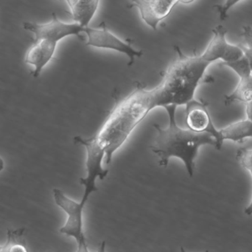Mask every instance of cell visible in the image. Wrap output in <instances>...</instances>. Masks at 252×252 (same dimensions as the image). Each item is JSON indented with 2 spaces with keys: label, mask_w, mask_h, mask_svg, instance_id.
Masks as SVG:
<instances>
[{
  "label": "cell",
  "mask_w": 252,
  "mask_h": 252,
  "mask_svg": "<svg viewBox=\"0 0 252 252\" xmlns=\"http://www.w3.org/2000/svg\"><path fill=\"white\" fill-rule=\"evenodd\" d=\"M158 108L155 88L148 90L136 83L134 89L124 99L116 102L101 127L93 137L75 136L74 142L87 150V176L80 179L84 186L83 198L89 199L97 190L96 179L104 180L109 170L103 167L112 162L114 154L125 144L134 129L146 118L152 109Z\"/></svg>",
  "instance_id": "1"
},
{
  "label": "cell",
  "mask_w": 252,
  "mask_h": 252,
  "mask_svg": "<svg viewBox=\"0 0 252 252\" xmlns=\"http://www.w3.org/2000/svg\"><path fill=\"white\" fill-rule=\"evenodd\" d=\"M176 58L163 72L161 82L155 87L158 108L186 105L193 100L206 71L213 62L201 53L188 56L175 46Z\"/></svg>",
  "instance_id": "2"
},
{
  "label": "cell",
  "mask_w": 252,
  "mask_h": 252,
  "mask_svg": "<svg viewBox=\"0 0 252 252\" xmlns=\"http://www.w3.org/2000/svg\"><path fill=\"white\" fill-rule=\"evenodd\" d=\"M176 108L175 106L164 108L168 113L169 125L164 129L154 124L157 136L151 149L159 158L160 166L166 167L173 157L179 158L185 164L189 177H192L200 147L204 145L216 147V141L209 133H196L179 127L176 120Z\"/></svg>",
  "instance_id": "3"
},
{
  "label": "cell",
  "mask_w": 252,
  "mask_h": 252,
  "mask_svg": "<svg viewBox=\"0 0 252 252\" xmlns=\"http://www.w3.org/2000/svg\"><path fill=\"white\" fill-rule=\"evenodd\" d=\"M84 28L76 22H63L56 13L47 23L24 22V29L32 33L34 36L33 44L28 49L25 58V62L33 67L31 75L34 78L39 76L43 69L53 60L59 41L72 36L81 38Z\"/></svg>",
  "instance_id": "4"
},
{
  "label": "cell",
  "mask_w": 252,
  "mask_h": 252,
  "mask_svg": "<svg viewBox=\"0 0 252 252\" xmlns=\"http://www.w3.org/2000/svg\"><path fill=\"white\" fill-rule=\"evenodd\" d=\"M80 39L85 42L86 46L113 50L126 55L129 59L128 66L133 65L136 58L143 56L142 50H136L131 41L121 39L108 29L104 22H102L95 28L85 27Z\"/></svg>",
  "instance_id": "5"
},
{
  "label": "cell",
  "mask_w": 252,
  "mask_h": 252,
  "mask_svg": "<svg viewBox=\"0 0 252 252\" xmlns=\"http://www.w3.org/2000/svg\"><path fill=\"white\" fill-rule=\"evenodd\" d=\"M55 203L67 215L66 223L60 229V232L73 238L78 246V251L88 252L87 239L83 226V214L86 205L68 198L62 190L53 189Z\"/></svg>",
  "instance_id": "6"
},
{
  "label": "cell",
  "mask_w": 252,
  "mask_h": 252,
  "mask_svg": "<svg viewBox=\"0 0 252 252\" xmlns=\"http://www.w3.org/2000/svg\"><path fill=\"white\" fill-rule=\"evenodd\" d=\"M185 106L186 123L188 129L196 133H207L212 135L216 141V149L220 150L223 143L220 140L219 130L215 127L207 109L208 105L203 101H197L194 99Z\"/></svg>",
  "instance_id": "7"
},
{
  "label": "cell",
  "mask_w": 252,
  "mask_h": 252,
  "mask_svg": "<svg viewBox=\"0 0 252 252\" xmlns=\"http://www.w3.org/2000/svg\"><path fill=\"white\" fill-rule=\"evenodd\" d=\"M129 7L139 10L141 19L149 28L157 31L160 22L168 17L177 0H130Z\"/></svg>",
  "instance_id": "8"
},
{
  "label": "cell",
  "mask_w": 252,
  "mask_h": 252,
  "mask_svg": "<svg viewBox=\"0 0 252 252\" xmlns=\"http://www.w3.org/2000/svg\"><path fill=\"white\" fill-rule=\"evenodd\" d=\"M74 22L82 27L90 26L98 8L100 0H66Z\"/></svg>",
  "instance_id": "9"
},
{
  "label": "cell",
  "mask_w": 252,
  "mask_h": 252,
  "mask_svg": "<svg viewBox=\"0 0 252 252\" xmlns=\"http://www.w3.org/2000/svg\"><path fill=\"white\" fill-rule=\"evenodd\" d=\"M212 32L213 37L203 53L213 63L218 60H224L231 44L226 41L227 30L223 25H218Z\"/></svg>",
  "instance_id": "10"
},
{
  "label": "cell",
  "mask_w": 252,
  "mask_h": 252,
  "mask_svg": "<svg viewBox=\"0 0 252 252\" xmlns=\"http://www.w3.org/2000/svg\"><path fill=\"white\" fill-rule=\"evenodd\" d=\"M219 133L223 143L225 140L243 142L248 138L252 139V122L248 119L237 121L219 130Z\"/></svg>",
  "instance_id": "11"
},
{
  "label": "cell",
  "mask_w": 252,
  "mask_h": 252,
  "mask_svg": "<svg viewBox=\"0 0 252 252\" xmlns=\"http://www.w3.org/2000/svg\"><path fill=\"white\" fill-rule=\"evenodd\" d=\"M252 101V75L241 77L239 82L230 94L225 95L224 104L226 106L235 102L248 103Z\"/></svg>",
  "instance_id": "12"
},
{
  "label": "cell",
  "mask_w": 252,
  "mask_h": 252,
  "mask_svg": "<svg viewBox=\"0 0 252 252\" xmlns=\"http://www.w3.org/2000/svg\"><path fill=\"white\" fill-rule=\"evenodd\" d=\"M25 228L18 229H7V241L2 245V252H28V248L25 240Z\"/></svg>",
  "instance_id": "13"
},
{
  "label": "cell",
  "mask_w": 252,
  "mask_h": 252,
  "mask_svg": "<svg viewBox=\"0 0 252 252\" xmlns=\"http://www.w3.org/2000/svg\"><path fill=\"white\" fill-rule=\"evenodd\" d=\"M236 160L247 171L250 172L252 178V149L241 148L237 151ZM244 213L247 216L252 215V198L250 205L245 209Z\"/></svg>",
  "instance_id": "14"
},
{
  "label": "cell",
  "mask_w": 252,
  "mask_h": 252,
  "mask_svg": "<svg viewBox=\"0 0 252 252\" xmlns=\"http://www.w3.org/2000/svg\"><path fill=\"white\" fill-rule=\"evenodd\" d=\"M219 65L220 66L227 67V68H230L232 71H235V73L239 76V78L250 76L252 75V71L250 68V63L244 55L238 60L229 62H222Z\"/></svg>",
  "instance_id": "15"
},
{
  "label": "cell",
  "mask_w": 252,
  "mask_h": 252,
  "mask_svg": "<svg viewBox=\"0 0 252 252\" xmlns=\"http://www.w3.org/2000/svg\"><path fill=\"white\" fill-rule=\"evenodd\" d=\"M241 1L242 0H226L223 4L215 5L214 8L219 12L220 21L226 20L230 9Z\"/></svg>",
  "instance_id": "16"
},
{
  "label": "cell",
  "mask_w": 252,
  "mask_h": 252,
  "mask_svg": "<svg viewBox=\"0 0 252 252\" xmlns=\"http://www.w3.org/2000/svg\"><path fill=\"white\" fill-rule=\"evenodd\" d=\"M243 32L241 36L244 37L247 46L252 50V28L250 25L243 26Z\"/></svg>",
  "instance_id": "17"
},
{
  "label": "cell",
  "mask_w": 252,
  "mask_h": 252,
  "mask_svg": "<svg viewBox=\"0 0 252 252\" xmlns=\"http://www.w3.org/2000/svg\"><path fill=\"white\" fill-rule=\"evenodd\" d=\"M241 48L242 49L243 52H244V56L247 58L248 60L249 63H250V68H251L252 71V50L251 49L249 48L247 46L245 45H240Z\"/></svg>",
  "instance_id": "18"
},
{
  "label": "cell",
  "mask_w": 252,
  "mask_h": 252,
  "mask_svg": "<svg viewBox=\"0 0 252 252\" xmlns=\"http://www.w3.org/2000/svg\"><path fill=\"white\" fill-rule=\"evenodd\" d=\"M247 119L252 122V101L247 103V109H246Z\"/></svg>",
  "instance_id": "19"
},
{
  "label": "cell",
  "mask_w": 252,
  "mask_h": 252,
  "mask_svg": "<svg viewBox=\"0 0 252 252\" xmlns=\"http://www.w3.org/2000/svg\"><path fill=\"white\" fill-rule=\"evenodd\" d=\"M178 2L182 3L184 4H189L191 3L194 2L195 0H177Z\"/></svg>",
  "instance_id": "20"
},
{
  "label": "cell",
  "mask_w": 252,
  "mask_h": 252,
  "mask_svg": "<svg viewBox=\"0 0 252 252\" xmlns=\"http://www.w3.org/2000/svg\"><path fill=\"white\" fill-rule=\"evenodd\" d=\"M4 162L3 161L2 158L0 157V173L4 170Z\"/></svg>",
  "instance_id": "21"
},
{
  "label": "cell",
  "mask_w": 252,
  "mask_h": 252,
  "mask_svg": "<svg viewBox=\"0 0 252 252\" xmlns=\"http://www.w3.org/2000/svg\"><path fill=\"white\" fill-rule=\"evenodd\" d=\"M0 252H2V246L0 245Z\"/></svg>",
  "instance_id": "22"
},
{
  "label": "cell",
  "mask_w": 252,
  "mask_h": 252,
  "mask_svg": "<svg viewBox=\"0 0 252 252\" xmlns=\"http://www.w3.org/2000/svg\"><path fill=\"white\" fill-rule=\"evenodd\" d=\"M59 1H66V0H59Z\"/></svg>",
  "instance_id": "23"
}]
</instances>
